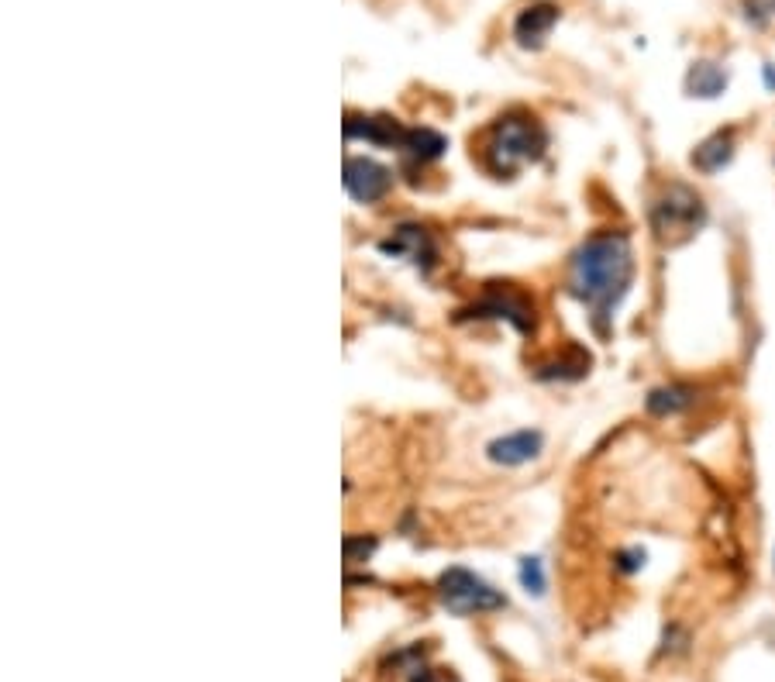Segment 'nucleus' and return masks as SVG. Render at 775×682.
Segmentation results:
<instances>
[{
	"mask_svg": "<svg viewBox=\"0 0 775 682\" xmlns=\"http://www.w3.org/2000/svg\"><path fill=\"white\" fill-rule=\"evenodd\" d=\"M541 152H545V131L524 111L496 118L479 138V162L493 176H514L527 162L541 159Z\"/></svg>",
	"mask_w": 775,
	"mask_h": 682,
	"instance_id": "obj_2",
	"label": "nucleus"
},
{
	"mask_svg": "<svg viewBox=\"0 0 775 682\" xmlns=\"http://www.w3.org/2000/svg\"><path fill=\"white\" fill-rule=\"evenodd\" d=\"M438 593H441V603H445L452 614L459 617H469V614H490V610H500L507 607V600H503V593H496V589L486 583V579H479L476 572L469 569H448L441 572L438 579Z\"/></svg>",
	"mask_w": 775,
	"mask_h": 682,
	"instance_id": "obj_4",
	"label": "nucleus"
},
{
	"mask_svg": "<svg viewBox=\"0 0 775 682\" xmlns=\"http://www.w3.org/2000/svg\"><path fill=\"white\" fill-rule=\"evenodd\" d=\"M379 248H383L386 255H393V259H407L421 269H431L434 259H438V248H434L431 235L424 228H414V224H403V228H397Z\"/></svg>",
	"mask_w": 775,
	"mask_h": 682,
	"instance_id": "obj_7",
	"label": "nucleus"
},
{
	"mask_svg": "<svg viewBox=\"0 0 775 682\" xmlns=\"http://www.w3.org/2000/svg\"><path fill=\"white\" fill-rule=\"evenodd\" d=\"M472 317H503L510 321L517 331H531L534 328V304H527V297H521L517 290L510 286H490L483 293V300H476L469 310Z\"/></svg>",
	"mask_w": 775,
	"mask_h": 682,
	"instance_id": "obj_5",
	"label": "nucleus"
},
{
	"mask_svg": "<svg viewBox=\"0 0 775 682\" xmlns=\"http://www.w3.org/2000/svg\"><path fill=\"white\" fill-rule=\"evenodd\" d=\"M744 18L748 25L765 28L775 18V0H744Z\"/></svg>",
	"mask_w": 775,
	"mask_h": 682,
	"instance_id": "obj_17",
	"label": "nucleus"
},
{
	"mask_svg": "<svg viewBox=\"0 0 775 682\" xmlns=\"http://www.w3.org/2000/svg\"><path fill=\"white\" fill-rule=\"evenodd\" d=\"M645 562H648V552L645 548H624V552H617L614 555V565L624 576H631V572H638V569H645Z\"/></svg>",
	"mask_w": 775,
	"mask_h": 682,
	"instance_id": "obj_18",
	"label": "nucleus"
},
{
	"mask_svg": "<svg viewBox=\"0 0 775 682\" xmlns=\"http://www.w3.org/2000/svg\"><path fill=\"white\" fill-rule=\"evenodd\" d=\"M345 135L366 138L369 145H403L407 128H400V124L390 118H359V114H348Z\"/></svg>",
	"mask_w": 775,
	"mask_h": 682,
	"instance_id": "obj_10",
	"label": "nucleus"
},
{
	"mask_svg": "<svg viewBox=\"0 0 775 682\" xmlns=\"http://www.w3.org/2000/svg\"><path fill=\"white\" fill-rule=\"evenodd\" d=\"M634 283V248L624 231H600L586 238L572 255L569 290L589 310V321L600 335L610 331L614 310Z\"/></svg>",
	"mask_w": 775,
	"mask_h": 682,
	"instance_id": "obj_1",
	"label": "nucleus"
},
{
	"mask_svg": "<svg viewBox=\"0 0 775 682\" xmlns=\"http://www.w3.org/2000/svg\"><path fill=\"white\" fill-rule=\"evenodd\" d=\"M703 221H707V207H703V200L696 197L686 183L665 186L662 197L651 204V228H655V235L665 238V242H676V238L693 235Z\"/></svg>",
	"mask_w": 775,
	"mask_h": 682,
	"instance_id": "obj_3",
	"label": "nucleus"
},
{
	"mask_svg": "<svg viewBox=\"0 0 775 682\" xmlns=\"http://www.w3.org/2000/svg\"><path fill=\"white\" fill-rule=\"evenodd\" d=\"M390 186H393L390 169L379 166V162L359 159V155H352V159L345 162V190L352 193L359 204H376V200H383L386 193H390Z\"/></svg>",
	"mask_w": 775,
	"mask_h": 682,
	"instance_id": "obj_6",
	"label": "nucleus"
},
{
	"mask_svg": "<svg viewBox=\"0 0 775 682\" xmlns=\"http://www.w3.org/2000/svg\"><path fill=\"white\" fill-rule=\"evenodd\" d=\"M521 583L527 593H534V596L545 593V569H541V558H521Z\"/></svg>",
	"mask_w": 775,
	"mask_h": 682,
	"instance_id": "obj_16",
	"label": "nucleus"
},
{
	"mask_svg": "<svg viewBox=\"0 0 775 682\" xmlns=\"http://www.w3.org/2000/svg\"><path fill=\"white\" fill-rule=\"evenodd\" d=\"M541 448H545V438H541V431H514V434H503V438H493L490 445H486V455H490V462L496 465H524L531 459H538Z\"/></svg>",
	"mask_w": 775,
	"mask_h": 682,
	"instance_id": "obj_8",
	"label": "nucleus"
},
{
	"mask_svg": "<svg viewBox=\"0 0 775 682\" xmlns=\"http://www.w3.org/2000/svg\"><path fill=\"white\" fill-rule=\"evenodd\" d=\"M555 21H558V7L555 4H531V7H524V11L517 14V21H514L517 42H521L524 49H538V45L548 38V31L555 28Z\"/></svg>",
	"mask_w": 775,
	"mask_h": 682,
	"instance_id": "obj_9",
	"label": "nucleus"
},
{
	"mask_svg": "<svg viewBox=\"0 0 775 682\" xmlns=\"http://www.w3.org/2000/svg\"><path fill=\"white\" fill-rule=\"evenodd\" d=\"M731 159H734V131H717L707 142L696 145L693 152V166L700 173H720Z\"/></svg>",
	"mask_w": 775,
	"mask_h": 682,
	"instance_id": "obj_13",
	"label": "nucleus"
},
{
	"mask_svg": "<svg viewBox=\"0 0 775 682\" xmlns=\"http://www.w3.org/2000/svg\"><path fill=\"white\" fill-rule=\"evenodd\" d=\"M696 403V390L686 383H669V386H658V390L648 393L645 407L648 414L655 417H676L682 414V410H689Z\"/></svg>",
	"mask_w": 775,
	"mask_h": 682,
	"instance_id": "obj_12",
	"label": "nucleus"
},
{
	"mask_svg": "<svg viewBox=\"0 0 775 682\" xmlns=\"http://www.w3.org/2000/svg\"><path fill=\"white\" fill-rule=\"evenodd\" d=\"M400 149H407L410 155H414V159L428 162V159H438V155L448 149V142L438 135V131H431V128H410Z\"/></svg>",
	"mask_w": 775,
	"mask_h": 682,
	"instance_id": "obj_14",
	"label": "nucleus"
},
{
	"mask_svg": "<svg viewBox=\"0 0 775 682\" xmlns=\"http://www.w3.org/2000/svg\"><path fill=\"white\" fill-rule=\"evenodd\" d=\"M765 87L775 90V66L772 62H765Z\"/></svg>",
	"mask_w": 775,
	"mask_h": 682,
	"instance_id": "obj_20",
	"label": "nucleus"
},
{
	"mask_svg": "<svg viewBox=\"0 0 775 682\" xmlns=\"http://www.w3.org/2000/svg\"><path fill=\"white\" fill-rule=\"evenodd\" d=\"M586 366H589V355H583V352H576V359H562V362H552V366H545L538 372L541 379H579L586 372Z\"/></svg>",
	"mask_w": 775,
	"mask_h": 682,
	"instance_id": "obj_15",
	"label": "nucleus"
},
{
	"mask_svg": "<svg viewBox=\"0 0 775 682\" xmlns=\"http://www.w3.org/2000/svg\"><path fill=\"white\" fill-rule=\"evenodd\" d=\"M376 552V538H345V562H366Z\"/></svg>",
	"mask_w": 775,
	"mask_h": 682,
	"instance_id": "obj_19",
	"label": "nucleus"
},
{
	"mask_svg": "<svg viewBox=\"0 0 775 682\" xmlns=\"http://www.w3.org/2000/svg\"><path fill=\"white\" fill-rule=\"evenodd\" d=\"M686 90H689V97H703V100L720 97V93L727 90V69L710 59L693 62L686 73Z\"/></svg>",
	"mask_w": 775,
	"mask_h": 682,
	"instance_id": "obj_11",
	"label": "nucleus"
}]
</instances>
